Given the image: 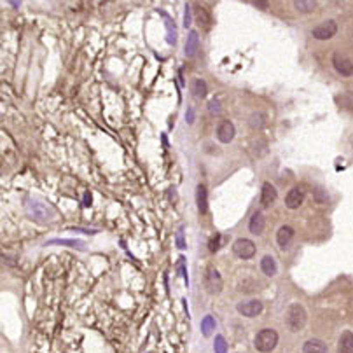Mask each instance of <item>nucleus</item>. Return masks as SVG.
<instances>
[{"mask_svg":"<svg viewBox=\"0 0 353 353\" xmlns=\"http://www.w3.org/2000/svg\"><path fill=\"white\" fill-rule=\"evenodd\" d=\"M261 269L266 276H275L278 271V266H276V261L273 259L271 255H264L262 261H261Z\"/></svg>","mask_w":353,"mask_h":353,"instance_id":"a211bd4d","label":"nucleus"},{"mask_svg":"<svg viewBox=\"0 0 353 353\" xmlns=\"http://www.w3.org/2000/svg\"><path fill=\"white\" fill-rule=\"evenodd\" d=\"M238 313H242L243 317L246 318H254L257 315H261L262 311V303L257 299H250V301H245V303H240L236 306Z\"/></svg>","mask_w":353,"mask_h":353,"instance_id":"0eeeda50","label":"nucleus"},{"mask_svg":"<svg viewBox=\"0 0 353 353\" xmlns=\"http://www.w3.org/2000/svg\"><path fill=\"white\" fill-rule=\"evenodd\" d=\"M222 276L215 268H208L205 273V287L210 294H220L222 292Z\"/></svg>","mask_w":353,"mask_h":353,"instance_id":"7ed1b4c3","label":"nucleus"},{"mask_svg":"<svg viewBox=\"0 0 353 353\" xmlns=\"http://www.w3.org/2000/svg\"><path fill=\"white\" fill-rule=\"evenodd\" d=\"M194 16H196V21L200 23V25H203L205 28H210L212 25V16L210 13L203 7V5H194Z\"/></svg>","mask_w":353,"mask_h":353,"instance_id":"f3484780","label":"nucleus"},{"mask_svg":"<svg viewBox=\"0 0 353 353\" xmlns=\"http://www.w3.org/2000/svg\"><path fill=\"white\" fill-rule=\"evenodd\" d=\"M338 31V23L334 19H329V21H323L322 25H318L317 28H313V37L317 41H329L336 35Z\"/></svg>","mask_w":353,"mask_h":353,"instance_id":"39448f33","label":"nucleus"},{"mask_svg":"<svg viewBox=\"0 0 353 353\" xmlns=\"http://www.w3.org/2000/svg\"><path fill=\"white\" fill-rule=\"evenodd\" d=\"M264 228H266V219H264V214L262 212H255L254 215H252L250 222H248V229H250L252 234H262L264 232Z\"/></svg>","mask_w":353,"mask_h":353,"instance_id":"ddd939ff","label":"nucleus"},{"mask_svg":"<svg viewBox=\"0 0 353 353\" xmlns=\"http://www.w3.org/2000/svg\"><path fill=\"white\" fill-rule=\"evenodd\" d=\"M294 228L291 226H282V228L278 229L276 232V243L280 245V248H287L289 243L292 242V238H294Z\"/></svg>","mask_w":353,"mask_h":353,"instance_id":"f8f14e48","label":"nucleus"},{"mask_svg":"<svg viewBox=\"0 0 353 353\" xmlns=\"http://www.w3.org/2000/svg\"><path fill=\"white\" fill-rule=\"evenodd\" d=\"M306 309H304L303 304L294 303L289 306L285 313V325L289 327L291 332H299L304 325H306Z\"/></svg>","mask_w":353,"mask_h":353,"instance_id":"f257e3e1","label":"nucleus"},{"mask_svg":"<svg viewBox=\"0 0 353 353\" xmlns=\"http://www.w3.org/2000/svg\"><path fill=\"white\" fill-rule=\"evenodd\" d=\"M332 65H334L336 72L341 74L343 77L353 76V61L350 58H346V56H343V54L334 53V56H332Z\"/></svg>","mask_w":353,"mask_h":353,"instance_id":"423d86ee","label":"nucleus"},{"mask_svg":"<svg viewBox=\"0 0 353 353\" xmlns=\"http://www.w3.org/2000/svg\"><path fill=\"white\" fill-rule=\"evenodd\" d=\"M214 350H215V353H228V343L224 339V336H217V338H215Z\"/></svg>","mask_w":353,"mask_h":353,"instance_id":"4be33fe9","label":"nucleus"},{"mask_svg":"<svg viewBox=\"0 0 353 353\" xmlns=\"http://www.w3.org/2000/svg\"><path fill=\"white\" fill-rule=\"evenodd\" d=\"M304 201V191L301 187H292L287 192L285 196V205L289 210H297Z\"/></svg>","mask_w":353,"mask_h":353,"instance_id":"1a4fd4ad","label":"nucleus"},{"mask_svg":"<svg viewBox=\"0 0 353 353\" xmlns=\"http://www.w3.org/2000/svg\"><path fill=\"white\" fill-rule=\"evenodd\" d=\"M185 117H187V123H189V124H192V123H194V110H192V108H189V110H187V116H185Z\"/></svg>","mask_w":353,"mask_h":353,"instance_id":"c756f323","label":"nucleus"},{"mask_svg":"<svg viewBox=\"0 0 353 353\" xmlns=\"http://www.w3.org/2000/svg\"><path fill=\"white\" fill-rule=\"evenodd\" d=\"M294 7L299 11V13L309 14L315 11V7H317V0H294Z\"/></svg>","mask_w":353,"mask_h":353,"instance_id":"6ab92c4d","label":"nucleus"},{"mask_svg":"<svg viewBox=\"0 0 353 353\" xmlns=\"http://www.w3.org/2000/svg\"><path fill=\"white\" fill-rule=\"evenodd\" d=\"M276 198H278V192L275 189V185H271L269 182H264L262 191H261V205L264 208H268V206H271L273 203L276 201Z\"/></svg>","mask_w":353,"mask_h":353,"instance_id":"9d476101","label":"nucleus"},{"mask_svg":"<svg viewBox=\"0 0 353 353\" xmlns=\"http://www.w3.org/2000/svg\"><path fill=\"white\" fill-rule=\"evenodd\" d=\"M196 203H198V210H200V214H206V212H208V192H206V187L203 184L198 185Z\"/></svg>","mask_w":353,"mask_h":353,"instance_id":"2eb2a0df","label":"nucleus"},{"mask_svg":"<svg viewBox=\"0 0 353 353\" xmlns=\"http://www.w3.org/2000/svg\"><path fill=\"white\" fill-rule=\"evenodd\" d=\"M210 252H217L219 250V246H220V234H215L214 238L210 240Z\"/></svg>","mask_w":353,"mask_h":353,"instance_id":"a878e982","label":"nucleus"},{"mask_svg":"<svg viewBox=\"0 0 353 353\" xmlns=\"http://www.w3.org/2000/svg\"><path fill=\"white\" fill-rule=\"evenodd\" d=\"M192 93L196 98H205L206 93H208V86L203 79H194L192 81Z\"/></svg>","mask_w":353,"mask_h":353,"instance_id":"aec40b11","label":"nucleus"},{"mask_svg":"<svg viewBox=\"0 0 353 353\" xmlns=\"http://www.w3.org/2000/svg\"><path fill=\"white\" fill-rule=\"evenodd\" d=\"M215 331V320L212 315H206L205 318L201 320V332L205 338H208V336L212 334V332Z\"/></svg>","mask_w":353,"mask_h":353,"instance_id":"412c9836","label":"nucleus"},{"mask_svg":"<svg viewBox=\"0 0 353 353\" xmlns=\"http://www.w3.org/2000/svg\"><path fill=\"white\" fill-rule=\"evenodd\" d=\"M338 353H353V332L344 331L338 341Z\"/></svg>","mask_w":353,"mask_h":353,"instance_id":"4468645a","label":"nucleus"},{"mask_svg":"<svg viewBox=\"0 0 353 353\" xmlns=\"http://www.w3.org/2000/svg\"><path fill=\"white\" fill-rule=\"evenodd\" d=\"M255 5L262 7V9H268V0H255Z\"/></svg>","mask_w":353,"mask_h":353,"instance_id":"c85d7f7f","label":"nucleus"},{"mask_svg":"<svg viewBox=\"0 0 353 353\" xmlns=\"http://www.w3.org/2000/svg\"><path fill=\"white\" fill-rule=\"evenodd\" d=\"M313 194H315V201H317V203H325L327 200H329L327 192L323 191L322 187H317L315 191H313Z\"/></svg>","mask_w":353,"mask_h":353,"instance_id":"b1692460","label":"nucleus"},{"mask_svg":"<svg viewBox=\"0 0 353 353\" xmlns=\"http://www.w3.org/2000/svg\"><path fill=\"white\" fill-rule=\"evenodd\" d=\"M208 110H210V114H214V116H217V114H220V103L219 100H212L210 103H208Z\"/></svg>","mask_w":353,"mask_h":353,"instance_id":"393cba45","label":"nucleus"},{"mask_svg":"<svg viewBox=\"0 0 353 353\" xmlns=\"http://www.w3.org/2000/svg\"><path fill=\"white\" fill-rule=\"evenodd\" d=\"M49 245H70V246H77V248H82V242H77V240H49Z\"/></svg>","mask_w":353,"mask_h":353,"instance_id":"5701e85b","label":"nucleus"},{"mask_svg":"<svg viewBox=\"0 0 353 353\" xmlns=\"http://www.w3.org/2000/svg\"><path fill=\"white\" fill-rule=\"evenodd\" d=\"M232 250H234V254H236L240 259H252L255 255V245L252 240H248V238H240V240L234 242Z\"/></svg>","mask_w":353,"mask_h":353,"instance_id":"20e7f679","label":"nucleus"},{"mask_svg":"<svg viewBox=\"0 0 353 353\" xmlns=\"http://www.w3.org/2000/svg\"><path fill=\"white\" fill-rule=\"evenodd\" d=\"M278 344V334L273 329H262L257 332L254 339V346L261 353H271Z\"/></svg>","mask_w":353,"mask_h":353,"instance_id":"f03ea898","label":"nucleus"},{"mask_svg":"<svg viewBox=\"0 0 353 353\" xmlns=\"http://www.w3.org/2000/svg\"><path fill=\"white\" fill-rule=\"evenodd\" d=\"M303 353H327V344L322 339H309L304 343Z\"/></svg>","mask_w":353,"mask_h":353,"instance_id":"dca6fc26","label":"nucleus"},{"mask_svg":"<svg viewBox=\"0 0 353 353\" xmlns=\"http://www.w3.org/2000/svg\"><path fill=\"white\" fill-rule=\"evenodd\" d=\"M185 56L187 58H194L200 51V37H198V31L196 30H191L189 31V37L187 41H185Z\"/></svg>","mask_w":353,"mask_h":353,"instance_id":"9b49d317","label":"nucleus"},{"mask_svg":"<svg viewBox=\"0 0 353 353\" xmlns=\"http://www.w3.org/2000/svg\"><path fill=\"white\" fill-rule=\"evenodd\" d=\"M184 27H191V9L187 5H185V13H184Z\"/></svg>","mask_w":353,"mask_h":353,"instance_id":"bb28decb","label":"nucleus"},{"mask_svg":"<svg viewBox=\"0 0 353 353\" xmlns=\"http://www.w3.org/2000/svg\"><path fill=\"white\" fill-rule=\"evenodd\" d=\"M177 246H179V248H185V242H184V231H182V229H179V232H177Z\"/></svg>","mask_w":353,"mask_h":353,"instance_id":"cd10ccee","label":"nucleus"},{"mask_svg":"<svg viewBox=\"0 0 353 353\" xmlns=\"http://www.w3.org/2000/svg\"><path fill=\"white\" fill-rule=\"evenodd\" d=\"M234 135H236V128H234V124L231 121H220V124L217 126V138H219V142H232Z\"/></svg>","mask_w":353,"mask_h":353,"instance_id":"6e6552de","label":"nucleus"}]
</instances>
